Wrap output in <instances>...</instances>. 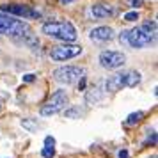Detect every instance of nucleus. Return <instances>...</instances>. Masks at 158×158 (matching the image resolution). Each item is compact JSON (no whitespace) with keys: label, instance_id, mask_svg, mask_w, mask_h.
Here are the masks:
<instances>
[{"label":"nucleus","instance_id":"1","mask_svg":"<svg viewBox=\"0 0 158 158\" xmlns=\"http://www.w3.org/2000/svg\"><path fill=\"white\" fill-rule=\"evenodd\" d=\"M119 41L130 48H149L156 41V22H144L131 30H123Z\"/></svg>","mask_w":158,"mask_h":158},{"label":"nucleus","instance_id":"2","mask_svg":"<svg viewBox=\"0 0 158 158\" xmlns=\"http://www.w3.org/2000/svg\"><path fill=\"white\" fill-rule=\"evenodd\" d=\"M41 32L46 34V36L53 37V39H59V41H64V43H73L78 34H77V29L71 22H46L43 23L41 27Z\"/></svg>","mask_w":158,"mask_h":158},{"label":"nucleus","instance_id":"3","mask_svg":"<svg viewBox=\"0 0 158 158\" xmlns=\"http://www.w3.org/2000/svg\"><path fill=\"white\" fill-rule=\"evenodd\" d=\"M0 34L11 36L15 39H25V37L32 36V29L29 23L23 20H18L15 16H9L0 13Z\"/></svg>","mask_w":158,"mask_h":158},{"label":"nucleus","instance_id":"4","mask_svg":"<svg viewBox=\"0 0 158 158\" xmlns=\"http://www.w3.org/2000/svg\"><path fill=\"white\" fill-rule=\"evenodd\" d=\"M140 80H142V75L135 69L115 73V75H112L105 80V91L107 93H117L123 87H137L140 84Z\"/></svg>","mask_w":158,"mask_h":158},{"label":"nucleus","instance_id":"5","mask_svg":"<svg viewBox=\"0 0 158 158\" xmlns=\"http://www.w3.org/2000/svg\"><path fill=\"white\" fill-rule=\"evenodd\" d=\"M85 77V71L78 66H60L53 71V80L62 85H71Z\"/></svg>","mask_w":158,"mask_h":158},{"label":"nucleus","instance_id":"6","mask_svg":"<svg viewBox=\"0 0 158 158\" xmlns=\"http://www.w3.org/2000/svg\"><path fill=\"white\" fill-rule=\"evenodd\" d=\"M66 103H68V94H66V91H64V89H57V91L50 96V100L41 107L39 114L43 115V117L55 115V114H59L60 110H64Z\"/></svg>","mask_w":158,"mask_h":158},{"label":"nucleus","instance_id":"7","mask_svg":"<svg viewBox=\"0 0 158 158\" xmlns=\"http://www.w3.org/2000/svg\"><path fill=\"white\" fill-rule=\"evenodd\" d=\"M82 53V46L73 43H64L59 44V46H53L50 50V59L55 60V62H64V60H69V59L78 57Z\"/></svg>","mask_w":158,"mask_h":158},{"label":"nucleus","instance_id":"8","mask_svg":"<svg viewBox=\"0 0 158 158\" xmlns=\"http://www.w3.org/2000/svg\"><path fill=\"white\" fill-rule=\"evenodd\" d=\"M0 11L4 15H9V16H15V18H41V13L36 11V9L29 7V6H23V4H2L0 6Z\"/></svg>","mask_w":158,"mask_h":158},{"label":"nucleus","instance_id":"9","mask_svg":"<svg viewBox=\"0 0 158 158\" xmlns=\"http://www.w3.org/2000/svg\"><path fill=\"white\" fill-rule=\"evenodd\" d=\"M126 62V55L117 50H103L100 53V64L105 69H117Z\"/></svg>","mask_w":158,"mask_h":158},{"label":"nucleus","instance_id":"10","mask_svg":"<svg viewBox=\"0 0 158 158\" xmlns=\"http://www.w3.org/2000/svg\"><path fill=\"white\" fill-rule=\"evenodd\" d=\"M91 15H93L94 20H105V18H112L115 15V9L110 4L98 2V4H93L91 6Z\"/></svg>","mask_w":158,"mask_h":158},{"label":"nucleus","instance_id":"11","mask_svg":"<svg viewBox=\"0 0 158 158\" xmlns=\"http://www.w3.org/2000/svg\"><path fill=\"white\" fill-rule=\"evenodd\" d=\"M89 37L98 43H105V41L114 39V29L112 27H96L89 32Z\"/></svg>","mask_w":158,"mask_h":158},{"label":"nucleus","instance_id":"12","mask_svg":"<svg viewBox=\"0 0 158 158\" xmlns=\"http://www.w3.org/2000/svg\"><path fill=\"white\" fill-rule=\"evenodd\" d=\"M101 100H103V93L100 91V87H93L91 91H87V94H85V101L87 103L94 105V103H100Z\"/></svg>","mask_w":158,"mask_h":158},{"label":"nucleus","instance_id":"13","mask_svg":"<svg viewBox=\"0 0 158 158\" xmlns=\"http://www.w3.org/2000/svg\"><path fill=\"white\" fill-rule=\"evenodd\" d=\"M84 114V110L80 107H73V108H69V110H66L64 112V115L66 117H69V119H77V117H80V115Z\"/></svg>","mask_w":158,"mask_h":158},{"label":"nucleus","instance_id":"14","mask_svg":"<svg viewBox=\"0 0 158 158\" xmlns=\"http://www.w3.org/2000/svg\"><path fill=\"white\" fill-rule=\"evenodd\" d=\"M144 112L142 110H139V112H131V114L128 115V119H126V124H135V123H139L140 119H142Z\"/></svg>","mask_w":158,"mask_h":158},{"label":"nucleus","instance_id":"15","mask_svg":"<svg viewBox=\"0 0 158 158\" xmlns=\"http://www.w3.org/2000/svg\"><path fill=\"white\" fill-rule=\"evenodd\" d=\"M41 156L43 158H53L55 156V148H46V146H44L43 149H41Z\"/></svg>","mask_w":158,"mask_h":158},{"label":"nucleus","instance_id":"16","mask_svg":"<svg viewBox=\"0 0 158 158\" xmlns=\"http://www.w3.org/2000/svg\"><path fill=\"white\" fill-rule=\"evenodd\" d=\"M22 126H25L29 131H36V130H37V124H36L34 121H30V119H23V121H22Z\"/></svg>","mask_w":158,"mask_h":158},{"label":"nucleus","instance_id":"17","mask_svg":"<svg viewBox=\"0 0 158 158\" xmlns=\"http://www.w3.org/2000/svg\"><path fill=\"white\" fill-rule=\"evenodd\" d=\"M124 20H126V22H137V20H139V13H137V11H130V13L124 15Z\"/></svg>","mask_w":158,"mask_h":158},{"label":"nucleus","instance_id":"18","mask_svg":"<svg viewBox=\"0 0 158 158\" xmlns=\"http://www.w3.org/2000/svg\"><path fill=\"white\" fill-rule=\"evenodd\" d=\"M44 146H46V148H53V146H55V139H53V137H44Z\"/></svg>","mask_w":158,"mask_h":158},{"label":"nucleus","instance_id":"19","mask_svg":"<svg viewBox=\"0 0 158 158\" xmlns=\"http://www.w3.org/2000/svg\"><path fill=\"white\" fill-rule=\"evenodd\" d=\"M34 80H36V75H34V73H27V75H23V82H27V84L34 82Z\"/></svg>","mask_w":158,"mask_h":158},{"label":"nucleus","instance_id":"20","mask_svg":"<svg viewBox=\"0 0 158 158\" xmlns=\"http://www.w3.org/2000/svg\"><path fill=\"white\" fill-rule=\"evenodd\" d=\"M130 6L131 7H140L142 6V0H130Z\"/></svg>","mask_w":158,"mask_h":158},{"label":"nucleus","instance_id":"21","mask_svg":"<svg viewBox=\"0 0 158 158\" xmlns=\"http://www.w3.org/2000/svg\"><path fill=\"white\" fill-rule=\"evenodd\" d=\"M78 91H85V77L80 78V84H78Z\"/></svg>","mask_w":158,"mask_h":158},{"label":"nucleus","instance_id":"22","mask_svg":"<svg viewBox=\"0 0 158 158\" xmlns=\"http://www.w3.org/2000/svg\"><path fill=\"white\" fill-rule=\"evenodd\" d=\"M117 158H128V151H126V149H121L119 153H117Z\"/></svg>","mask_w":158,"mask_h":158},{"label":"nucleus","instance_id":"23","mask_svg":"<svg viewBox=\"0 0 158 158\" xmlns=\"http://www.w3.org/2000/svg\"><path fill=\"white\" fill-rule=\"evenodd\" d=\"M62 6H68V4H71V2H75V0H59Z\"/></svg>","mask_w":158,"mask_h":158}]
</instances>
